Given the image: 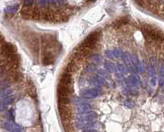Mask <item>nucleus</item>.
Instances as JSON below:
<instances>
[{
	"instance_id": "obj_2",
	"label": "nucleus",
	"mask_w": 164,
	"mask_h": 132,
	"mask_svg": "<svg viewBox=\"0 0 164 132\" xmlns=\"http://www.w3.org/2000/svg\"><path fill=\"white\" fill-rule=\"evenodd\" d=\"M98 38H99V33L98 32H93V33L90 34V35H88L85 39L84 41L82 42L80 51L82 52H85V51H87L88 50L92 49L98 40Z\"/></svg>"
},
{
	"instance_id": "obj_3",
	"label": "nucleus",
	"mask_w": 164,
	"mask_h": 132,
	"mask_svg": "<svg viewBox=\"0 0 164 132\" xmlns=\"http://www.w3.org/2000/svg\"><path fill=\"white\" fill-rule=\"evenodd\" d=\"M142 31H143V34H145V35L146 37H149L150 39H157V40H160V39H163V36L162 34H160L158 32H156V30L151 28H143Z\"/></svg>"
},
{
	"instance_id": "obj_5",
	"label": "nucleus",
	"mask_w": 164,
	"mask_h": 132,
	"mask_svg": "<svg viewBox=\"0 0 164 132\" xmlns=\"http://www.w3.org/2000/svg\"><path fill=\"white\" fill-rule=\"evenodd\" d=\"M124 23H127V21H125V19H121L120 21H117L115 24H119V25H122Z\"/></svg>"
},
{
	"instance_id": "obj_1",
	"label": "nucleus",
	"mask_w": 164,
	"mask_h": 132,
	"mask_svg": "<svg viewBox=\"0 0 164 132\" xmlns=\"http://www.w3.org/2000/svg\"><path fill=\"white\" fill-rule=\"evenodd\" d=\"M70 72L68 70L64 71L61 75L60 81L57 86V98H58V106H67L70 101V94L72 93L71 88Z\"/></svg>"
},
{
	"instance_id": "obj_4",
	"label": "nucleus",
	"mask_w": 164,
	"mask_h": 132,
	"mask_svg": "<svg viewBox=\"0 0 164 132\" xmlns=\"http://www.w3.org/2000/svg\"><path fill=\"white\" fill-rule=\"evenodd\" d=\"M53 61H54V59H53V57L51 55V54H46V55L44 57V59H43L44 64H45V65L51 64V63H53Z\"/></svg>"
}]
</instances>
